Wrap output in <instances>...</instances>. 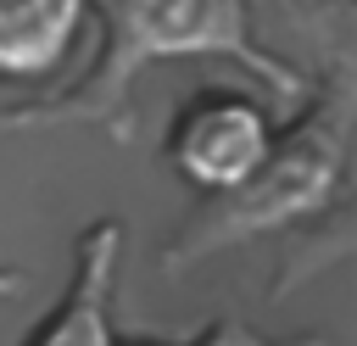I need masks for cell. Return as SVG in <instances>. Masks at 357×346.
Here are the masks:
<instances>
[{
	"mask_svg": "<svg viewBox=\"0 0 357 346\" xmlns=\"http://www.w3.org/2000/svg\"><path fill=\"white\" fill-rule=\"evenodd\" d=\"M95 0H0V78L33 84L73 61Z\"/></svg>",
	"mask_w": 357,
	"mask_h": 346,
	"instance_id": "5b68a950",
	"label": "cell"
},
{
	"mask_svg": "<svg viewBox=\"0 0 357 346\" xmlns=\"http://www.w3.org/2000/svg\"><path fill=\"white\" fill-rule=\"evenodd\" d=\"M195 346H268V340H262L251 324H240V318H223V324H212V329H206Z\"/></svg>",
	"mask_w": 357,
	"mask_h": 346,
	"instance_id": "8992f818",
	"label": "cell"
},
{
	"mask_svg": "<svg viewBox=\"0 0 357 346\" xmlns=\"http://www.w3.org/2000/svg\"><path fill=\"white\" fill-rule=\"evenodd\" d=\"M273 145V117L245 95H201L173 117L167 162L206 195L240 190Z\"/></svg>",
	"mask_w": 357,
	"mask_h": 346,
	"instance_id": "3957f363",
	"label": "cell"
},
{
	"mask_svg": "<svg viewBox=\"0 0 357 346\" xmlns=\"http://www.w3.org/2000/svg\"><path fill=\"white\" fill-rule=\"evenodd\" d=\"M117 246H123V223L100 218L78 234V268L67 296L56 301V313L33 329L28 346H117L112 335V273H117Z\"/></svg>",
	"mask_w": 357,
	"mask_h": 346,
	"instance_id": "277c9868",
	"label": "cell"
},
{
	"mask_svg": "<svg viewBox=\"0 0 357 346\" xmlns=\"http://www.w3.org/2000/svg\"><path fill=\"white\" fill-rule=\"evenodd\" d=\"M351 117H357V95H351V78L335 73L329 89L312 100L307 117H296L290 134H273L268 156L257 162V173L218 195V212L206 223H195L184 234V251L173 257V268L206 257V251H223V246H240L251 234H268V229H284L296 218H312L324 212L340 184H346V162H351Z\"/></svg>",
	"mask_w": 357,
	"mask_h": 346,
	"instance_id": "7a4b0ae2",
	"label": "cell"
},
{
	"mask_svg": "<svg viewBox=\"0 0 357 346\" xmlns=\"http://www.w3.org/2000/svg\"><path fill=\"white\" fill-rule=\"evenodd\" d=\"M95 6L106 17V56H100L95 78L50 106L22 112V117H33V123H45V117L50 123H106L123 106L128 84L151 61H167V56H234L257 78H273L279 95L301 89V78L284 61H273L251 45V0H95Z\"/></svg>",
	"mask_w": 357,
	"mask_h": 346,
	"instance_id": "6da1fadb",
	"label": "cell"
}]
</instances>
